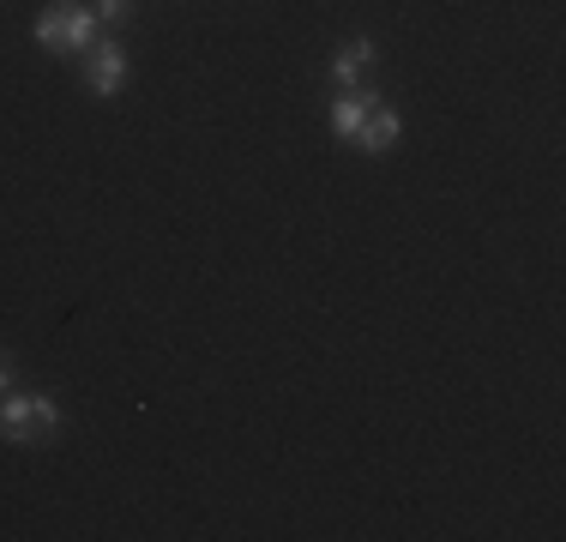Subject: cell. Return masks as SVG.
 <instances>
[{"mask_svg":"<svg viewBox=\"0 0 566 542\" xmlns=\"http://www.w3.org/2000/svg\"><path fill=\"white\" fill-rule=\"evenodd\" d=\"M31 37H36L43 49L78 54V49H91V37H97V12L78 7V0H61V7H49L43 19L31 24Z\"/></svg>","mask_w":566,"mask_h":542,"instance_id":"obj_1","label":"cell"},{"mask_svg":"<svg viewBox=\"0 0 566 542\" xmlns=\"http://www.w3.org/2000/svg\"><path fill=\"white\" fill-rule=\"evenodd\" d=\"M55 428H61L55 398H31V392H7V398H0V434H7V440L31 446V440H49Z\"/></svg>","mask_w":566,"mask_h":542,"instance_id":"obj_2","label":"cell"},{"mask_svg":"<svg viewBox=\"0 0 566 542\" xmlns=\"http://www.w3.org/2000/svg\"><path fill=\"white\" fill-rule=\"evenodd\" d=\"M85 79H91L97 97H115L120 79H127V49H120V43H97V54L85 61Z\"/></svg>","mask_w":566,"mask_h":542,"instance_id":"obj_3","label":"cell"},{"mask_svg":"<svg viewBox=\"0 0 566 542\" xmlns=\"http://www.w3.org/2000/svg\"><path fill=\"white\" fill-rule=\"evenodd\" d=\"M398 133H403L398 108H374V115L356 127V152H368V157H386V152L398 145Z\"/></svg>","mask_w":566,"mask_h":542,"instance_id":"obj_4","label":"cell"},{"mask_svg":"<svg viewBox=\"0 0 566 542\" xmlns=\"http://www.w3.org/2000/svg\"><path fill=\"white\" fill-rule=\"evenodd\" d=\"M374 108H380V103H374V91H349V97L332 103V133H338V139H356V127L374 115Z\"/></svg>","mask_w":566,"mask_h":542,"instance_id":"obj_5","label":"cell"},{"mask_svg":"<svg viewBox=\"0 0 566 542\" xmlns=\"http://www.w3.org/2000/svg\"><path fill=\"white\" fill-rule=\"evenodd\" d=\"M368 66H374V43H368V37H356V43H344L338 54H332V85H356Z\"/></svg>","mask_w":566,"mask_h":542,"instance_id":"obj_6","label":"cell"},{"mask_svg":"<svg viewBox=\"0 0 566 542\" xmlns=\"http://www.w3.org/2000/svg\"><path fill=\"white\" fill-rule=\"evenodd\" d=\"M91 12H97L103 24H127V19H133V0H97Z\"/></svg>","mask_w":566,"mask_h":542,"instance_id":"obj_7","label":"cell"},{"mask_svg":"<svg viewBox=\"0 0 566 542\" xmlns=\"http://www.w3.org/2000/svg\"><path fill=\"white\" fill-rule=\"evenodd\" d=\"M7 386H12V356L0 350V398H7Z\"/></svg>","mask_w":566,"mask_h":542,"instance_id":"obj_8","label":"cell"}]
</instances>
